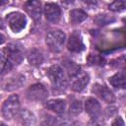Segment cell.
<instances>
[{
    "label": "cell",
    "mask_w": 126,
    "mask_h": 126,
    "mask_svg": "<svg viewBox=\"0 0 126 126\" xmlns=\"http://www.w3.org/2000/svg\"><path fill=\"white\" fill-rule=\"evenodd\" d=\"M8 2H9V0H0V6L5 5V4H7Z\"/></svg>",
    "instance_id": "26"
},
{
    "label": "cell",
    "mask_w": 126,
    "mask_h": 126,
    "mask_svg": "<svg viewBox=\"0 0 126 126\" xmlns=\"http://www.w3.org/2000/svg\"><path fill=\"white\" fill-rule=\"evenodd\" d=\"M4 41H5V37L3 36V34H2V33H0V44H2Z\"/></svg>",
    "instance_id": "25"
},
{
    "label": "cell",
    "mask_w": 126,
    "mask_h": 126,
    "mask_svg": "<svg viewBox=\"0 0 126 126\" xmlns=\"http://www.w3.org/2000/svg\"><path fill=\"white\" fill-rule=\"evenodd\" d=\"M83 1L88 5H95L96 4V0H83Z\"/></svg>",
    "instance_id": "24"
},
{
    "label": "cell",
    "mask_w": 126,
    "mask_h": 126,
    "mask_svg": "<svg viewBox=\"0 0 126 126\" xmlns=\"http://www.w3.org/2000/svg\"><path fill=\"white\" fill-rule=\"evenodd\" d=\"M47 90L41 84H34L31 86L27 92V96L30 100L42 101L47 97Z\"/></svg>",
    "instance_id": "5"
},
{
    "label": "cell",
    "mask_w": 126,
    "mask_h": 126,
    "mask_svg": "<svg viewBox=\"0 0 126 126\" xmlns=\"http://www.w3.org/2000/svg\"><path fill=\"white\" fill-rule=\"evenodd\" d=\"M93 91L98 95L100 96L103 100H105L108 103H111L115 100L114 94H112V92L110 90H108L105 86H100V85H95L94 88L93 89Z\"/></svg>",
    "instance_id": "12"
},
{
    "label": "cell",
    "mask_w": 126,
    "mask_h": 126,
    "mask_svg": "<svg viewBox=\"0 0 126 126\" xmlns=\"http://www.w3.org/2000/svg\"><path fill=\"white\" fill-rule=\"evenodd\" d=\"M65 33L61 31H52L46 35V44L53 52H60L64 46Z\"/></svg>",
    "instance_id": "2"
},
{
    "label": "cell",
    "mask_w": 126,
    "mask_h": 126,
    "mask_svg": "<svg viewBox=\"0 0 126 126\" xmlns=\"http://www.w3.org/2000/svg\"><path fill=\"white\" fill-rule=\"evenodd\" d=\"M82 110V105H81V102L80 101H74L70 107V111L75 113V114H78L80 113Z\"/></svg>",
    "instance_id": "22"
},
{
    "label": "cell",
    "mask_w": 126,
    "mask_h": 126,
    "mask_svg": "<svg viewBox=\"0 0 126 126\" xmlns=\"http://www.w3.org/2000/svg\"><path fill=\"white\" fill-rule=\"evenodd\" d=\"M9 27L14 32H19L25 29L27 24L26 17L20 12H12L6 16Z\"/></svg>",
    "instance_id": "4"
},
{
    "label": "cell",
    "mask_w": 126,
    "mask_h": 126,
    "mask_svg": "<svg viewBox=\"0 0 126 126\" xmlns=\"http://www.w3.org/2000/svg\"><path fill=\"white\" fill-rule=\"evenodd\" d=\"M109 83L114 87L118 89H124L125 88V75L124 72H118L114 76H112L109 79Z\"/></svg>",
    "instance_id": "18"
},
{
    "label": "cell",
    "mask_w": 126,
    "mask_h": 126,
    "mask_svg": "<svg viewBox=\"0 0 126 126\" xmlns=\"http://www.w3.org/2000/svg\"><path fill=\"white\" fill-rule=\"evenodd\" d=\"M125 8L124 0H115L112 4L109 5V9L112 11H122Z\"/></svg>",
    "instance_id": "21"
},
{
    "label": "cell",
    "mask_w": 126,
    "mask_h": 126,
    "mask_svg": "<svg viewBox=\"0 0 126 126\" xmlns=\"http://www.w3.org/2000/svg\"><path fill=\"white\" fill-rule=\"evenodd\" d=\"M25 83V77L22 75H15L13 77H11L3 86L4 90L6 91H14L20 87H22V85Z\"/></svg>",
    "instance_id": "13"
},
{
    "label": "cell",
    "mask_w": 126,
    "mask_h": 126,
    "mask_svg": "<svg viewBox=\"0 0 126 126\" xmlns=\"http://www.w3.org/2000/svg\"><path fill=\"white\" fill-rule=\"evenodd\" d=\"M67 47L70 51L77 52V53L85 49V44L83 42V39L78 32H74L70 35L68 43H67Z\"/></svg>",
    "instance_id": "9"
},
{
    "label": "cell",
    "mask_w": 126,
    "mask_h": 126,
    "mask_svg": "<svg viewBox=\"0 0 126 126\" xmlns=\"http://www.w3.org/2000/svg\"><path fill=\"white\" fill-rule=\"evenodd\" d=\"M89 83V75L85 72L79 71L77 74L71 77V89L75 92H81Z\"/></svg>",
    "instance_id": "6"
},
{
    "label": "cell",
    "mask_w": 126,
    "mask_h": 126,
    "mask_svg": "<svg viewBox=\"0 0 126 126\" xmlns=\"http://www.w3.org/2000/svg\"><path fill=\"white\" fill-rule=\"evenodd\" d=\"M112 124H113V125H117V124H118V125H122V126H123V125H124V122H123V120H122L120 117H118V118H116V120H115Z\"/></svg>",
    "instance_id": "23"
},
{
    "label": "cell",
    "mask_w": 126,
    "mask_h": 126,
    "mask_svg": "<svg viewBox=\"0 0 126 126\" xmlns=\"http://www.w3.org/2000/svg\"><path fill=\"white\" fill-rule=\"evenodd\" d=\"M13 65L10 63L5 48L0 50V73H5L11 70Z\"/></svg>",
    "instance_id": "17"
},
{
    "label": "cell",
    "mask_w": 126,
    "mask_h": 126,
    "mask_svg": "<svg viewBox=\"0 0 126 126\" xmlns=\"http://www.w3.org/2000/svg\"><path fill=\"white\" fill-rule=\"evenodd\" d=\"M19 119L22 124H26V125H32L35 123L34 115L28 109H23L19 112Z\"/></svg>",
    "instance_id": "16"
},
{
    "label": "cell",
    "mask_w": 126,
    "mask_h": 126,
    "mask_svg": "<svg viewBox=\"0 0 126 126\" xmlns=\"http://www.w3.org/2000/svg\"><path fill=\"white\" fill-rule=\"evenodd\" d=\"M47 76L52 84V86L56 90H64L67 86L66 76L64 74L63 69L58 65H53L47 70Z\"/></svg>",
    "instance_id": "1"
},
{
    "label": "cell",
    "mask_w": 126,
    "mask_h": 126,
    "mask_svg": "<svg viewBox=\"0 0 126 126\" xmlns=\"http://www.w3.org/2000/svg\"><path fill=\"white\" fill-rule=\"evenodd\" d=\"M65 66H66V70L68 72V75L70 77L74 76L75 74H77L80 71V66L76 65L74 62H67L65 64Z\"/></svg>",
    "instance_id": "20"
},
{
    "label": "cell",
    "mask_w": 126,
    "mask_h": 126,
    "mask_svg": "<svg viewBox=\"0 0 126 126\" xmlns=\"http://www.w3.org/2000/svg\"><path fill=\"white\" fill-rule=\"evenodd\" d=\"M19 108H20L19 97L17 94H13L5 100V102L2 106L3 116L6 119H11L18 113Z\"/></svg>",
    "instance_id": "3"
},
{
    "label": "cell",
    "mask_w": 126,
    "mask_h": 126,
    "mask_svg": "<svg viewBox=\"0 0 126 126\" xmlns=\"http://www.w3.org/2000/svg\"><path fill=\"white\" fill-rule=\"evenodd\" d=\"M85 107H86L87 113H88L93 119H96V118L99 116L100 112H101L99 102H98L96 99L93 98V97L88 98V99L86 100Z\"/></svg>",
    "instance_id": "10"
},
{
    "label": "cell",
    "mask_w": 126,
    "mask_h": 126,
    "mask_svg": "<svg viewBox=\"0 0 126 126\" xmlns=\"http://www.w3.org/2000/svg\"><path fill=\"white\" fill-rule=\"evenodd\" d=\"M26 12L34 20L38 21L41 16V3L39 0H30L24 6Z\"/></svg>",
    "instance_id": "7"
},
{
    "label": "cell",
    "mask_w": 126,
    "mask_h": 126,
    "mask_svg": "<svg viewBox=\"0 0 126 126\" xmlns=\"http://www.w3.org/2000/svg\"><path fill=\"white\" fill-rule=\"evenodd\" d=\"M5 50L8 55L9 61L13 66L21 63V61L23 60V54L17 46H15L13 44H9L7 47H5Z\"/></svg>",
    "instance_id": "11"
},
{
    "label": "cell",
    "mask_w": 126,
    "mask_h": 126,
    "mask_svg": "<svg viewBox=\"0 0 126 126\" xmlns=\"http://www.w3.org/2000/svg\"><path fill=\"white\" fill-rule=\"evenodd\" d=\"M44 15L47 21L51 23H57L60 20L61 10L58 5L54 3H47L44 6Z\"/></svg>",
    "instance_id": "8"
},
{
    "label": "cell",
    "mask_w": 126,
    "mask_h": 126,
    "mask_svg": "<svg viewBox=\"0 0 126 126\" xmlns=\"http://www.w3.org/2000/svg\"><path fill=\"white\" fill-rule=\"evenodd\" d=\"M87 14L82 10H72L70 12V21L72 24H80L87 19Z\"/></svg>",
    "instance_id": "19"
},
{
    "label": "cell",
    "mask_w": 126,
    "mask_h": 126,
    "mask_svg": "<svg viewBox=\"0 0 126 126\" xmlns=\"http://www.w3.org/2000/svg\"><path fill=\"white\" fill-rule=\"evenodd\" d=\"M45 106L47 109L54 111L55 113L61 114L64 112L65 110V106H66V102L63 99H50L48 101H46Z\"/></svg>",
    "instance_id": "14"
},
{
    "label": "cell",
    "mask_w": 126,
    "mask_h": 126,
    "mask_svg": "<svg viewBox=\"0 0 126 126\" xmlns=\"http://www.w3.org/2000/svg\"><path fill=\"white\" fill-rule=\"evenodd\" d=\"M28 60L31 65L38 66L43 61V55L38 49L33 48V49L30 50V52L28 53Z\"/></svg>",
    "instance_id": "15"
}]
</instances>
